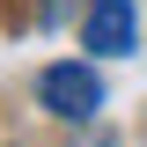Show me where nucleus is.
<instances>
[{
	"mask_svg": "<svg viewBox=\"0 0 147 147\" xmlns=\"http://www.w3.org/2000/svg\"><path fill=\"white\" fill-rule=\"evenodd\" d=\"M37 103L52 110V118H74V125H88L96 110H103V74L88 59H59V66L37 74Z\"/></svg>",
	"mask_w": 147,
	"mask_h": 147,
	"instance_id": "1",
	"label": "nucleus"
},
{
	"mask_svg": "<svg viewBox=\"0 0 147 147\" xmlns=\"http://www.w3.org/2000/svg\"><path fill=\"white\" fill-rule=\"evenodd\" d=\"M81 44H88L96 59H132V44H140V7H132V0H88Z\"/></svg>",
	"mask_w": 147,
	"mask_h": 147,
	"instance_id": "2",
	"label": "nucleus"
},
{
	"mask_svg": "<svg viewBox=\"0 0 147 147\" xmlns=\"http://www.w3.org/2000/svg\"><path fill=\"white\" fill-rule=\"evenodd\" d=\"M88 147H118V132H96V140H88Z\"/></svg>",
	"mask_w": 147,
	"mask_h": 147,
	"instance_id": "3",
	"label": "nucleus"
}]
</instances>
